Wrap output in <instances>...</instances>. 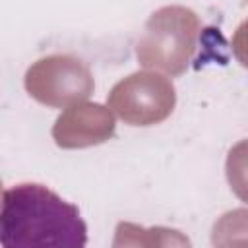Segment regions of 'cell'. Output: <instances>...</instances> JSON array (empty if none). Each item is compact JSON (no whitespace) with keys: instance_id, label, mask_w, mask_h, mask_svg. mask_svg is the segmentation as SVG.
Instances as JSON below:
<instances>
[{"instance_id":"cell-1","label":"cell","mask_w":248,"mask_h":248,"mask_svg":"<svg viewBox=\"0 0 248 248\" xmlns=\"http://www.w3.org/2000/svg\"><path fill=\"white\" fill-rule=\"evenodd\" d=\"M0 244L81 248L87 244V227L74 203L43 184L21 182L2 194Z\"/></svg>"},{"instance_id":"cell-2","label":"cell","mask_w":248,"mask_h":248,"mask_svg":"<svg viewBox=\"0 0 248 248\" xmlns=\"http://www.w3.org/2000/svg\"><path fill=\"white\" fill-rule=\"evenodd\" d=\"M200 17L186 6H163L155 10L136 43V58L147 70L167 76L186 72L198 45Z\"/></svg>"},{"instance_id":"cell-3","label":"cell","mask_w":248,"mask_h":248,"mask_svg":"<svg viewBox=\"0 0 248 248\" xmlns=\"http://www.w3.org/2000/svg\"><path fill=\"white\" fill-rule=\"evenodd\" d=\"M95 89L89 66L70 54H48L25 72V91L37 103L66 108L85 101Z\"/></svg>"},{"instance_id":"cell-4","label":"cell","mask_w":248,"mask_h":248,"mask_svg":"<svg viewBox=\"0 0 248 248\" xmlns=\"http://www.w3.org/2000/svg\"><path fill=\"white\" fill-rule=\"evenodd\" d=\"M176 105L172 81L157 72H134L107 97V107L130 126H153L167 120Z\"/></svg>"},{"instance_id":"cell-5","label":"cell","mask_w":248,"mask_h":248,"mask_svg":"<svg viewBox=\"0 0 248 248\" xmlns=\"http://www.w3.org/2000/svg\"><path fill=\"white\" fill-rule=\"evenodd\" d=\"M116 120L108 107L99 103H76L56 118L52 140L62 149H83L108 141L114 136Z\"/></svg>"},{"instance_id":"cell-6","label":"cell","mask_w":248,"mask_h":248,"mask_svg":"<svg viewBox=\"0 0 248 248\" xmlns=\"http://www.w3.org/2000/svg\"><path fill=\"white\" fill-rule=\"evenodd\" d=\"M124 244H132V246H167V244H190V240L186 236H182L178 231L172 229H163V227H155V229H141L138 225L132 223H118L116 227V238L112 242V246H124Z\"/></svg>"},{"instance_id":"cell-7","label":"cell","mask_w":248,"mask_h":248,"mask_svg":"<svg viewBox=\"0 0 248 248\" xmlns=\"http://www.w3.org/2000/svg\"><path fill=\"white\" fill-rule=\"evenodd\" d=\"M0 202H2V180H0Z\"/></svg>"}]
</instances>
